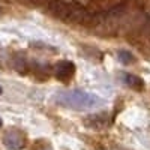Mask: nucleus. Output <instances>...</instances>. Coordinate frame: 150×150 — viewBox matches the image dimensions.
<instances>
[{"instance_id": "nucleus-1", "label": "nucleus", "mask_w": 150, "mask_h": 150, "mask_svg": "<svg viewBox=\"0 0 150 150\" xmlns=\"http://www.w3.org/2000/svg\"><path fill=\"white\" fill-rule=\"evenodd\" d=\"M54 102L60 107H65L75 111H89L93 108H98L104 104V99L99 96L83 92V90H65L57 92L54 96Z\"/></svg>"}, {"instance_id": "nucleus-2", "label": "nucleus", "mask_w": 150, "mask_h": 150, "mask_svg": "<svg viewBox=\"0 0 150 150\" xmlns=\"http://www.w3.org/2000/svg\"><path fill=\"white\" fill-rule=\"evenodd\" d=\"M3 143L8 149L11 150H20L24 147V143H26V137L24 134L18 129H12V131H8L3 137Z\"/></svg>"}, {"instance_id": "nucleus-3", "label": "nucleus", "mask_w": 150, "mask_h": 150, "mask_svg": "<svg viewBox=\"0 0 150 150\" xmlns=\"http://www.w3.org/2000/svg\"><path fill=\"white\" fill-rule=\"evenodd\" d=\"M74 72H75V66H74L72 62H68V60L60 62V63H57L56 68H54L56 77L62 81H69L72 78Z\"/></svg>"}, {"instance_id": "nucleus-4", "label": "nucleus", "mask_w": 150, "mask_h": 150, "mask_svg": "<svg viewBox=\"0 0 150 150\" xmlns=\"http://www.w3.org/2000/svg\"><path fill=\"white\" fill-rule=\"evenodd\" d=\"M84 123L87 126H90L93 129H101V128H105L108 125V119H107V114H93L90 117H87L84 120Z\"/></svg>"}, {"instance_id": "nucleus-5", "label": "nucleus", "mask_w": 150, "mask_h": 150, "mask_svg": "<svg viewBox=\"0 0 150 150\" xmlns=\"http://www.w3.org/2000/svg\"><path fill=\"white\" fill-rule=\"evenodd\" d=\"M122 77H123V81L126 83L129 87H132V89H135V90H143L144 81L140 77L132 75V74H122Z\"/></svg>"}, {"instance_id": "nucleus-6", "label": "nucleus", "mask_w": 150, "mask_h": 150, "mask_svg": "<svg viewBox=\"0 0 150 150\" xmlns=\"http://www.w3.org/2000/svg\"><path fill=\"white\" fill-rule=\"evenodd\" d=\"M119 59L123 62V63H131V62H134V57L129 51H125V50H122V51H119Z\"/></svg>"}, {"instance_id": "nucleus-7", "label": "nucleus", "mask_w": 150, "mask_h": 150, "mask_svg": "<svg viewBox=\"0 0 150 150\" xmlns=\"http://www.w3.org/2000/svg\"><path fill=\"white\" fill-rule=\"evenodd\" d=\"M2 123H3V122H2V119H0V128H2Z\"/></svg>"}]
</instances>
